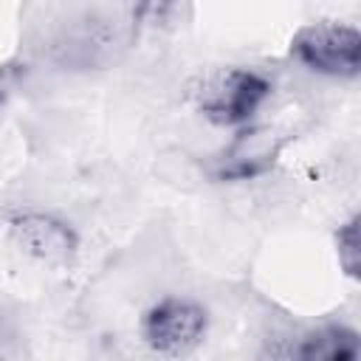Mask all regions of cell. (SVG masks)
I'll use <instances>...</instances> for the list:
<instances>
[{
	"label": "cell",
	"instance_id": "6da1fadb",
	"mask_svg": "<svg viewBox=\"0 0 361 361\" xmlns=\"http://www.w3.org/2000/svg\"><path fill=\"white\" fill-rule=\"evenodd\" d=\"M290 56L322 76L355 79L361 68V34L347 23L316 20L290 37Z\"/></svg>",
	"mask_w": 361,
	"mask_h": 361
},
{
	"label": "cell",
	"instance_id": "7a4b0ae2",
	"mask_svg": "<svg viewBox=\"0 0 361 361\" xmlns=\"http://www.w3.org/2000/svg\"><path fill=\"white\" fill-rule=\"evenodd\" d=\"M209 330V313L200 302L186 296H166L155 302L141 319V336L147 347L166 358L192 353Z\"/></svg>",
	"mask_w": 361,
	"mask_h": 361
},
{
	"label": "cell",
	"instance_id": "3957f363",
	"mask_svg": "<svg viewBox=\"0 0 361 361\" xmlns=\"http://www.w3.org/2000/svg\"><path fill=\"white\" fill-rule=\"evenodd\" d=\"M268 96H271V82L265 73L254 68H231L206 93L200 110L209 121L220 127H237L245 124Z\"/></svg>",
	"mask_w": 361,
	"mask_h": 361
},
{
	"label": "cell",
	"instance_id": "277c9868",
	"mask_svg": "<svg viewBox=\"0 0 361 361\" xmlns=\"http://www.w3.org/2000/svg\"><path fill=\"white\" fill-rule=\"evenodd\" d=\"M8 234L23 254H28L31 259L45 262V265H68L79 251L76 231L65 220H59L48 212L14 214L8 220Z\"/></svg>",
	"mask_w": 361,
	"mask_h": 361
},
{
	"label": "cell",
	"instance_id": "5b68a950",
	"mask_svg": "<svg viewBox=\"0 0 361 361\" xmlns=\"http://www.w3.org/2000/svg\"><path fill=\"white\" fill-rule=\"evenodd\" d=\"M290 141V133H276L274 127H248L240 130L237 138L223 149V155L214 164L217 180H251L268 172L285 144Z\"/></svg>",
	"mask_w": 361,
	"mask_h": 361
},
{
	"label": "cell",
	"instance_id": "8992f818",
	"mask_svg": "<svg viewBox=\"0 0 361 361\" xmlns=\"http://www.w3.org/2000/svg\"><path fill=\"white\" fill-rule=\"evenodd\" d=\"M358 333L347 324H327L305 336L293 361H358Z\"/></svg>",
	"mask_w": 361,
	"mask_h": 361
},
{
	"label": "cell",
	"instance_id": "52a82bcc",
	"mask_svg": "<svg viewBox=\"0 0 361 361\" xmlns=\"http://www.w3.org/2000/svg\"><path fill=\"white\" fill-rule=\"evenodd\" d=\"M336 254H338V265L347 276H358V265H361V237H358V214H350L338 231H336Z\"/></svg>",
	"mask_w": 361,
	"mask_h": 361
},
{
	"label": "cell",
	"instance_id": "ba28073f",
	"mask_svg": "<svg viewBox=\"0 0 361 361\" xmlns=\"http://www.w3.org/2000/svg\"><path fill=\"white\" fill-rule=\"evenodd\" d=\"M23 355V336L14 316L0 307V361H20Z\"/></svg>",
	"mask_w": 361,
	"mask_h": 361
},
{
	"label": "cell",
	"instance_id": "9c48e42d",
	"mask_svg": "<svg viewBox=\"0 0 361 361\" xmlns=\"http://www.w3.org/2000/svg\"><path fill=\"white\" fill-rule=\"evenodd\" d=\"M17 76H20V68L14 62H6L0 68V107L6 104V99H8V93H11L14 82H17Z\"/></svg>",
	"mask_w": 361,
	"mask_h": 361
}]
</instances>
